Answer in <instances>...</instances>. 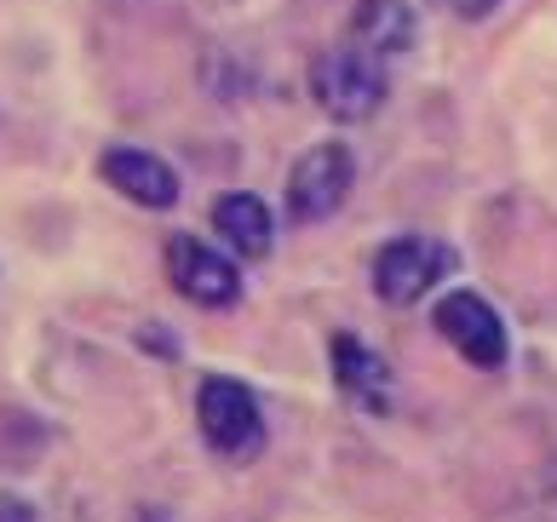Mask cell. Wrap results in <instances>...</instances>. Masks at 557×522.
<instances>
[{"label": "cell", "instance_id": "obj_1", "mask_svg": "<svg viewBox=\"0 0 557 522\" xmlns=\"http://www.w3.org/2000/svg\"><path fill=\"white\" fill-rule=\"evenodd\" d=\"M311 92H317V103L334 121H368L385 103V92H391L385 58L362 52V47L322 52L317 64H311Z\"/></svg>", "mask_w": 557, "mask_h": 522}, {"label": "cell", "instance_id": "obj_2", "mask_svg": "<svg viewBox=\"0 0 557 522\" xmlns=\"http://www.w3.org/2000/svg\"><path fill=\"white\" fill-rule=\"evenodd\" d=\"M196 420H201V436H208V448L219 459H259L264 448V413L253 402V390L236 385V380H201L196 390Z\"/></svg>", "mask_w": 557, "mask_h": 522}, {"label": "cell", "instance_id": "obj_3", "mask_svg": "<svg viewBox=\"0 0 557 522\" xmlns=\"http://www.w3.org/2000/svg\"><path fill=\"white\" fill-rule=\"evenodd\" d=\"M431 327H437L471 368H488V373H494V368H506V357H511V339H506L500 310H494L483 294H471V287L437 299V310H431Z\"/></svg>", "mask_w": 557, "mask_h": 522}, {"label": "cell", "instance_id": "obj_4", "mask_svg": "<svg viewBox=\"0 0 557 522\" xmlns=\"http://www.w3.org/2000/svg\"><path fill=\"white\" fill-rule=\"evenodd\" d=\"M448 270H454V247H443L437 236H397V241H385L380 259H374V294L403 310L420 294H431Z\"/></svg>", "mask_w": 557, "mask_h": 522}, {"label": "cell", "instance_id": "obj_5", "mask_svg": "<svg viewBox=\"0 0 557 522\" xmlns=\"http://www.w3.org/2000/svg\"><path fill=\"white\" fill-rule=\"evenodd\" d=\"M350 178H357V161H350L345 144H317V150H305L294 161V173H287V213L299 224L334 219L350 196Z\"/></svg>", "mask_w": 557, "mask_h": 522}, {"label": "cell", "instance_id": "obj_6", "mask_svg": "<svg viewBox=\"0 0 557 522\" xmlns=\"http://www.w3.org/2000/svg\"><path fill=\"white\" fill-rule=\"evenodd\" d=\"M168 282L201 310H224L242 299L236 259H224L219 247L196 241V236H168Z\"/></svg>", "mask_w": 557, "mask_h": 522}, {"label": "cell", "instance_id": "obj_7", "mask_svg": "<svg viewBox=\"0 0 557 522\" xmlns=\"http://www.w3.org/2000/svg\"><path fill=\"white\" fill-rule=\"evenodd\" d=\"M98 173H104L110 184L127 201H138V207H173L178 201V173L161 156H150V150H133V144H115V150H104L98 156Z\"/></svg>", "mask_w": 557, "mask_h": 522}, {"label": "cell", "instance_id": "obj_8", "mask_svg": "<svg viewBox=\"0 0 557 522\" xmlns=\"http://www.w3.org/2000/svg\"><path fill=\"white\" fill-rule=\"evenodd\" d=\"M334 380L357 408H391V362L380 357L374 345H362L357 333H334Z\"/></svg>", "mask_w": 557, "mask_h": 522}, {"label": "cell", "instance_id": "obj_9", "mask_svg": "<svg viewBox=\"0 0 557 522\" xmlns=\"http://www.w3.org/2000/svg\"><path fill=\"white\" fill-rule=\"evenodd\" d=\"M414 7L408 0H357L350 12V47L374 52V58H403L414 47Z\"/></svg>", "mask_w": 557, "mask_h": 522}, {"label": "cell", "instance_id": "obj_10", "mask_svg": "<svg viewBox=\"0 0 557 522\" xmlns=\"http://www.w3.org/2000/svg\"><path fill=\"white\" fill-rule=\"evenodd\" d=\"M213 229L236 247V253L264 259L271 253V236H276V219H271V207H264L253 190H224L213 201Z\"/></svg>", "mask_w": 557, "mask_h": 522}, {"label": "cell", "instance_id": "obj_11", "mask_svg": "<svg viewBox=\"0 0 557 522\" xmlns=\"http://www.w3.org/2000/svg\"><path fill=\"white\" fill-rule=\"evenodd\" d=\"M0 522H47L24 494H0Z\"/></svg>", "mask_w": 557, "mask_h": 522}, {"label": "cell", "instance_id": "obj_12", "mask_svg": "<svg viewBox=\"0 0 557 522\" xmlns=\"http://www.w3.org/2000/svg\"><path fill=\"white\" fill-rule=\"evenodd\" d=\"M443 7H448L454 17H466V24H478V17H488L500 0H443Z\"/></svg>", "mask_w": 557, "mask_h": 522}]
</instances>
